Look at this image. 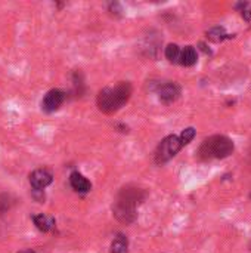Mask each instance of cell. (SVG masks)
<instances>
[{"mask_svg":"<svg viewBox=\"0 0 251 253\" xmlns=\"http://www.w3.org/2000/svg\"><path fill=\"white\" fill-rule=\"evenodd\" d=\"M234 153V142L225 135H213L207 138L200 150L198 156L203 160H213V159H225Z\"/></svg>","mask_w":251,"mask_h":253,"instance_id":"3957f363","label":"cell"},{"mask_svg":"<svg viewBox=\"0 0 251 253\" xmlns=\"http://www.w3.org/2000/svg\"><path fill=\"white\" fill-rule=\"evenodd\" d=\"M180 95V87L175 82H167L160 84L158 87V96L164 104H172L175 102Z\"/></svg>","mask_w":251,"mask_h":253,"instance_id":"52a82bcc","label":"cell"},{"mask_svg":"<svg viewBox=\"0 0 251 253\" xmlns=\"http://www.w3.org/2000/svg\"><path fill=\"white\" fill-rule=\"evenodd\" d=\"M143 200V193L139 188L126 187L117 196V200L112 206L115 218L123 224H132L136 219V208Z\"/></svg>","mask_w":251,"mask_h":253,"instance_id":"7a4b0ae2","label":"cell"},{"mask_svg":"<svg viewBox=\"0 0 251 253\" xmlns=\"http://www.w3.org/2000/svg\"><path fill=\"white\" fill-rule=\"evenodd\" d=\"M197 62V50L192 46H186L180 50V59L179 64L185 67H191Z\"/></svg>","mask_w":251,"mask_h":253,"instance_id":"30bf717a","label":"cell"},{"mask_svg":"<svg viewBox=\"0 0 251 253\" xmlns=\"http://www.w3.org/2000/svg\"><path fill=\"white\" fill-rule=\"evenodd\" d=\"M207 37L213 42H222L223 39L228 37V34L223 27H215L210 31H207Z\"/></svg>","mask_w":251,"mask_h":253,"instance_id":"4fadbf2b","label":"cell"},{"mask_svg":"<svg viewBox=\"0 0 251 253\" xmlns=\"http://www.w3.org/2000/svg\"><path fill=\"white\" fill-rule=\"evenodd\" d=\"M180 47L178 44H169L166 47V58L170 61V62H175V64H179V59H180Z\"/></svg>","mask_w":251,"mask_h":253,"instance_id":"7c38bea8","label":"cell"},{"mask_svg":"<svg viewBox=\"0 0 251 253\" xmlns=\"http://www.w3.org/2000/svg\"><path fill=\"white\" fill-rule=\"evenodd\" d=\"M70 184H71L72 190L75 193H80V194H86L92 190V184L78 172H72L70 175Z\"/></svg>","mask_w":251,"mask_h":253,"instance_id":"ba28073f","label":"cell"},{"mask_svg":"<svg viewBox=\"0 0 251 253\" xmlns=\"http://www.w3.org/2000/svg\"><path fill=\"white\" fill-rule=\"evenodd\" d=\"M194 136H195V129H194V127H188V129L182 130V133L179 135L180 142H182V145H183V147H185V145H188V144L194 139Z\"/></svg>","mask_w":251,"mask_h":253,"instance_id":"5bb4252c","label":"cell"},{"mask_svg":"<svg viewBox=\"0 0 251 253\" xmlns=\"http://www.w3.org/2000/svg\"><path fill=\"white\" fill-rule=\"evenodd\" d=\"M127 249H129V242L127 237L123 234H118L111 243V253H127Z\"/></svg>","mask_w":251,"mask_h":253,"instance_id":"8fae6325","label":"cell"},{"mask_svg":"<svg viewBox=\"0 0 251 253\" xmlns=\"http://www.w3.org/2000/svg\"><path fill=\"white\" fill-rule=\"evenodd\" d=\"M18 253H36L34 251H31V249H25V251H21V252Z\"/></svg>","mask_w":251,"mask_h":253,"instance_id":"9a60e30c","label":"cell"},{"mask_svg":"<svg viewBox=\"0 0 251 253\" xmlns=\"http://www.w3.org/2000/svg\"><path fill=\"white\" fill-rule=\"evenodd\" d=\"M67 99V93L61 89H52L49 90L43 101H41V110L44 113H53L56 110H59V107L65 102Z\"/></svg>","mask_w":251,"mask_h":253,"instance_id":"5b68a950","label":"cell"},{"mask_svg":"<svg viewBox=\"0 0 251 253\" xmlns=\"http://www.w3.org/2000/svg\"><path fill=\"white\" fill-rule=\"evenodd\" d=\"M33 222H34V225L37 227V230H40V231H43V233H49V231H52L53 227H55V219L50 218V216H47V215H44V213L34 215V216H33Z\"/></svg>","mask_w":251,"mask_h":253,"instance_id":"9c48e42d","label":"cell"},{"mask_svg":"<svg viewBox=\"0 0 251 253\" xmlns=\"http://www.w3.org/2000/svg\"><path fill=\"white\" fill-rule=\"evenodd\" d=\"M132 95V86L127 82H120L115 86L105 87L98 93V108L105 114L117 113L129 101Z\"/></svg>","mask_w":251,"mask_h":253,"instance_id":"6da1fadb","label":"cell"},{"mask_svg":"<svg viewBox=\"0 0 251 253\" xmlns=\"http://www.w3.org/2000/svg\"><path fill=\"white\" fill-rule=\"evenodd\" d=\"M53 181V175L49 169L46 168H40L36 169L34 172H31L30 175V184L33 187L34 191H41L46 187H49Z\"/></svg>","mask_w":251,"mask_h":253,"instance_id":"8992f818","label":"cell"},{"mask_svg":"<svg viewBox=\"0 0 251 253\" xmlns=\"http://www.w3.org/2000/svg\"><path fill=\"white\" fill-rule=\"evenodd\" d=\"M182 142H180V138L178 135H169L167 138H164L157 150H155V163L157 165H163V163H167L169 160H172L182 148Z\"/></svg>","mask_w":251,"mask_h":253,"instance_id":"277c9868","label":"cell"}]
</instances>
